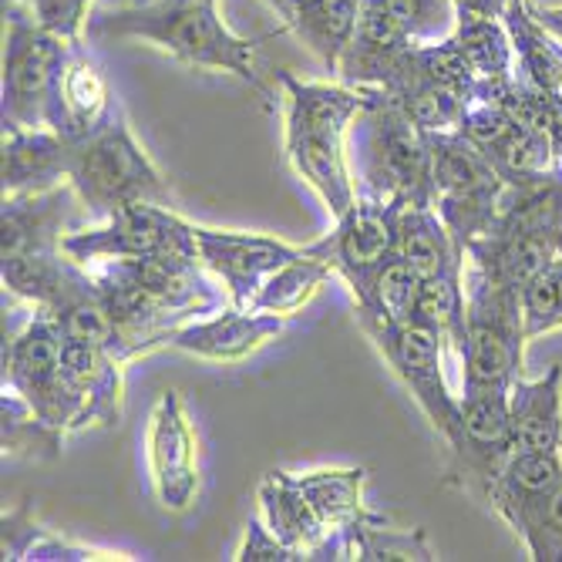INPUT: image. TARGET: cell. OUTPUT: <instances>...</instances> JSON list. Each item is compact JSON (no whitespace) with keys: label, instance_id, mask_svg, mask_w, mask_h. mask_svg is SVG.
<instances>
[{"label":"cell","instance_id":"cell-1","mask_svg":"<svg viewBox=\"0 0 562 562\" xmlns=\"http://www.w3.org/2000/svg\"><path fill=\"white\" fill-rule=\"evenodd\" d=\"M91 41H145L162 47L179 65L226 71L246 81L273 105V88L260 71V41L236 34L216 0H148L138 8H105L88 21Z\"/></svg>","mask_w":562,"mask_h":562},{"label":"cell","instance_id":"cell-2","mask_svg":"<svg viewBox=\"0 0 562 562\" xmlns=\"http://www.w3.org/2000/svg\"><path fill=\"white\" fill-rule=\"evenodd\" d=\"M357 195L435 206L431 142L384 91H368V109L357 115L350 138Z\"/></svg>","mask_w":562,"mask_h":562},{"label":"cell","instance_id":"cell-3","mask_svg":"<svg viewBox=\"0 0 562 562\" xmlns=\"http://www.w3.org/2000/svg\"><path fill=\"white\" fill-rule=\"evenodd\" d=\"M68 182L75 186L88 216L98 223L138 199L172 206V192L156 162L135 142L122 105L98 132L81 142H71Z\"/></svg>","mask_w":562,"mask_h":562},{"label":"cell","instance_id":"cell-4","mask_svg":"<svg viewBox=\"0 0 562 562\" xmlns=\"http://www.w3.org/2000/svg\"><path fill=\"white\" fill-rule=\"evenodd\" d=\"M522 290L488 280L465 260V347L462 391L513 387L526 371Z\"/></svg>","mask_w":562,"mask_h":562},{"label":"cell","instance_id":"cell-5","mask_svg":"<svg viewBox=\"0 0 562 562\" xmlns=\"http://www.w3.org/2000/svg\"><path fill=\"white\" fill-rule=\"evenodd\" d=\"M65 37L50 34L24 0L4 4V78H0V125L50 128L58 78L71 55Z\"/></svg>","mask_w":562,"mask_h":562},{"label":"cell","instance_id":"cell-6","mask_svg":"<svg viewBox=\"0 0 562 562\" xmlns=\"http://www.w3.org/2000/svg\"><path fill=\"white\" fill-rule=\"evenodd\" d=\"M428 142L435 172V210L454 243L469 249V243L495 229L502 216L505 179L485 151L462 132H438L428 135Z\"/></svg>","mask_w":562,"mask_h":562},{"label":"cell","instance_id":"cell-7","mask_svg":"<svg viewBox=\"0 0 562 562\" xmlns=\"http://www.w3.org/2000/svg\"><path fill=\"white\" fill-rule=\"evenodd\" d=\"M65 252L78 263L94 260H138V257H195L192 223L162 202H128L109 220L65 236Z\"/></svg>","mask_w":562,"mask_h":562},{"label":"cell","instance_id":"cell-8","mask_svg":"<svg viewBox=\"0 0 562 562\" xmlns=\"http://www.w3.org/2000/svg\"><path fill=\"white\" fill-rule=\"evenodd\" d=\"M65 334L47 314L31 317V324L4 347V387L21 394L34 415L61 431L81 428V407L65 381L61 368Z\"/></svg>","mask_w":562,"mask_h":562},{"label":"cell","instance_id":"cell-9","mask_svg":"<svg viewBox=\"0 0 562 562\" xmlns=\"http://www.w3.org/2000/svg\"><path fill=\"white\" fill-rule=\"evenodd\" d=\"M374 347L384 353V361L397 374V381L412 391L425 418L438 431L441 441H448L462 418V397H454L448 387V353L445 344L422 324H384L364 330Z\"/></svg>","mask_w":562,"mask_h":562},{"label":"cell","instance_id":"cell-10","mask_svg":"<svg viewBox=\"0 0 562 562\" xmlns=\"http://www.w3.org/2000/svg\"><path fill=\"white\" fill-rule=\"evenodd\" d=\"M445 448H448L445 482L485 498L488 485L508 462V454H513L508 391L505 387L462 391V418H458V428L445 441Z\"/></svg>","mask_w":562,"mask_h":562},{"label":"cell","instance_id":"cell-11","mask_svg":"<svg viewBox=\"0 0 562 562\" xmlns=\"http://www.w3.org/2000/svg\"><path fill=\"white\" fill-rule=\"evenodd\" d=\"M192 233H195L199 263L226 290L229 303L243 306V311L252 306V300H257L270 273H277L286 260H293L300 252V246H290L263 233L213 229V226H195V223H192Z\"/></svg>","mask_w":562,"mask_h":562},{"label":"cell","instance_id":"cell-12","mask_svg":"<svg viewBox=\"0 0 562 562\" xmlns=\"http://www.w3.org/2000/svg\"><path fill=\"white\" fill-rule=\"evenodd\" d=\"M401 213L404 202L357 195L353 206L340 220H334V229L306 249L324 257L334 273L344 277V283H353L397 252Z\"/></svg>","mask_w":562,"mask_h":562},{"label":"cell","instance_id":"cell-13","mask_svg":"<svg viewBox=\"0 0 562 562\" xmlns=\"http://www.w3.org/2000/svg\"><path fill=\"white\" fill-rule=\"evenodd\" d=\"M148 469L166 513H186L199 492V445L179 391H162L148 418Z\"/></svg>","mask_w":562,"mask_h":562},{"label":"cell","instance_id":"cell-14","mask_svg":"<svg viewBox=\"0 0 562 562\" xmlns=\"http://www.w3.org/2000/svg\"><path fill=\"white\" fill-rule=\"evenodd\" d=\"M415 41L394 18L387 0H364L361 18L350 44L344 47L337 78L361 91H381L397 81L407 58H412Z\"/></svg>","mask_w":562,"mask_h":562},{"label":"cell","instance_id":"cell-15","mask_svg":"<svg viewBox=\"0 0 562 562\" xmlns=\"http://www.w3.org/2000/svg\"><path fill=\"white\" fill-rule=\"evenodd\" d=\"M78 192L61 182L44 192H11L0 206V260L24 257V252L65 249L71 220L78 210Z\"/></svg>","mask_w":562,"mask_h":562},{"label":"cell","instance_id":"cell-16","mask_svg":"<svg viewBox=\"0 0 562 562\" xmlns=\"http://www.w3.org/2000/svg\"><path fill=\"white\" fill-rule=\"evenodd\" d=\"M65 381L81 407V428L101 425L115 428L122 422V401H125V361L109 347H98L88 340L65 337L61 350Z\"/></svg>","mask_w":562,"mask_h":562},{"label":"cell","instance_id":"cell-17","mask_svg":"<svg viewBox=\"0 0 562 562\" xmlns=\"http://www.w3.org/2000/svg\"><path fill=\"white\" fill-rule=\"evenodd\" d=\"M283 330V317L263 311H243V306H223L216 314L182 324L169 347L202 357V361H243L252 350H260Z\"/></svg>","mask_w":562,"mask_h":562},{"label":"cell","instance_id":"cell-18","mask_svg":"<svg viewBox=\"0 0 562 562\" xmlns=\"http://www.w3.org/2000/svg\"><path fill=\"white\" fill-rule=\"evenodd\" d=\"M119 101L101 65L88 55L85 44H75L58 78L55 105H50V128L68 142H81L112 119Z\"/></svg>","mask_w":562,"mask_h":562},{"label":"cell","instance_id":"cell-19","mask_svg":"<svg viewBox=\"0 0 562 562\" xmlns=\"http://www.w3.org/2000/svg\"><path fill=\"white\" fill-rule=\"evenodd\" d=\"M283 148L293 172L311 186L324 210L340 220L353 202H357V182L347 156V138L344 135H324V132H306V128H283Z\"/></svg>","mask_w":562,"mask_h":562},{"label":"cell","instance_id":"cell-20","mask_svg":"<svg viewBox=\"0 0 562 562\" xmlns=\"http://www.w3.org/2000/svg\"><path fill=\"white\" fill-rule=\"evenodd\" d=\"M283 85V128H306L350 138V128L368 109V91L330 81H300L290 71L277 75Z\"/></svg>","mask_w":562,"mask_h":562},{"label":"cell","instance_id":"cell-21","mask_svg":"<svg viewBox=\"0 0 562 562\" xmlns=\"http://www.w3.org/2000/svg\"><path fill=\"white\" fill-rule=\"evenodd\" d=\"M4 195L11 192H44L68 182L71 142L55 128H8L4 132Z\"/></svg>","mask_w":562,"mask_h":562},{"label":"cell","instance_id":"cell-22","mask_svg":"<svg viewBox=\"0 0 562 562\" xmlns=\"http://www.w3.org/2000/svg\"><path fill=\"white\" fill-rule=\"evenodd\" d=\"M401 260L418 273L422 283H462L465 249L454 243L435 206H404L397 233Z\"/></svg>","mask_w":562,"mask_h":562},{"label":"cell","instance_id":"cell-23","mask_svg":"<svg viewBox=\"0 0 562 562\" xmlns=\"http://www.w3.org/2000/svg\"><path fill=\"white\" fill-rule=\"evenodd\" d=\"M508 431L513 451H559L562 448V364L542 378H519L508 387Z\"/></svg>","mask_w":562,"mask_h":562},{"label":"cell","instance_id":"cell-24","mask_svg":"<svg viewBox=\"0 0 562 562\" xmlns=\"http://www.w3.org/2000/svg\"><path fill=\"white\" fill-rule=\"evenodd\" d=\"M257 498H260V519L286 546L303 552V559H314V552L324 546L330 529L317 516V508L311 505V498H306L303 488L296 485L293 472H283V469L267 472L260 479Z\"/></svg>","mask_w":562,"mask_h":562},{"label":"cell","instance_id":"cell-25","mask_svg":"<svg viewBox=\"0 0 562 562\" xmlns=\"http://www.w3.org/2000/svg\"><path fill=\"white\" fill-rule=\"evenodd\" d=\"M353 293L357 306V321L361 327H384V324H412L418 311V296H422V280L418 273L401 260V252L387 257L381 267L371 273L357 277L347 283Z\"/></svg>","mask_w":562,"mask_h":562},{"label":"cell","instance_id":"cell-26","mask_svg":"<svg viewBox=\"0 0 562 562\" xmlns=\"http://www.w3.org/2000/svg\"><path fill=\"white\" fill-rule=\"evenodd\" d=\"M502 21L516 47V71L529 85L549 94H562V44L539 21L536 0H508Z\"/></svg>","mask_w":562,"mask_h":562},{"label":"cell","instance_id":"cell-27","mask_svg":"<svg viewBox=\"0 0 562 562\" xmlns=\"http://www.w3.org/2000/svg\"><path fill=\"white\" fill-rule=\"evenodd\" d=\"M559 475H562V451H513L482 502H488L508 522V529H513L526 508L559 482Z\"/></svg>","mask_w":562,"mask_h":562},{"label":"cell","instance_id":"cell-28","mask_svg":"<svg viewBox=\"0 0 562 562\" xmlns=\"http://www.w3.org/2000/svg\"><path fill=\"white\" fill-rule=\"evenodd\" d=\"M0 552L4 562H94V559H128L119 552H101L71 542L31 519V508L18 505L0 519Z\"/></svg>","mask_w":562,"mask_h":562},{"label":"cell","instance_id":"cell-29","mask_svg":"<svg viewBox=\"0 0 562 562\" xmlns=\"http://www.w3.org/2000/svg\"><path fill=\"white\" fill-rule=\"evenodd\" d=\"M361 8H364V0H314L311 8H303L286 24V31H293L327 71H337L344 47L350 44L357 31Z\"/></svg>","mask_w":562,"mask_h":562},{"label":"cell","instance_id":"cell-30","mask_svg":"<svg viewBox=\"0 0 562 562\" xmlns=\"http://www.w3.org/2000/svg\"><path fill=\"white\" fill-rule=\"evenodd\" d=\"M293 479L303 488V495L311 498V505L317 508V516L330 532L350 529L371 513L364 505L368 469H317L303 475L293 472Z\"/></svg>","mask_w":562,"mask_h":562},{"label":"cell","instance_id":"cell-31","mask_svg":"<svg viewBox=\"0 0 562 562\" xmlns=\"http://www.w3.org/2000/svg\"><path fill=\"white\" fill-rule=\"evenodd\" d=\"M340 549L344 559H361V562H384V559H401V562H428L438 559L425 529H394L384 516L368 513L361 522H353L350 529H340Z\"/></svg>","mask_w":562,"mask_h":562},{"label":"cell","instance_id":"cell-32","mask_svg":"<svg viewBox=\"0 0 562 562\" xmlns=\"http://www.w3.org/2000/svg\"><path fill=\"white\" fill-rule=\"evenodd\" d=\"M330 273H334V267L324 257H317V252L300 246V252L293 260H286L277 273H270V280L260 286V293H257V300H252L249 311L290 317V314L303 311V306L317 296V290L330 280Z\"/></svg>","mask_w":562,"mask_h":562},{"label":"cell","instance_id":"cell-33","mask_svg":"<svg viewBox=\"0 0 562 562\" xmlns=\"http://www.w3.org/2000/svg\"><path fill=\"white\" fill-rule=\"evenodd\" d=\"M451 37L462 47L479 81H502L516 75V47L502 18L458 14Z\"/></svg>","mask_w":562,"mask_h":562},{"label":"cell","instance_id":"cell-34","mask_svg":"<svg viewBox=\"0 0 562 562\" xmlns=\"http://www.w3.org/2000/svg\"><path fill=\"white\" fill-rule=\"evenodd\" d=\"M0 441H4V458H24V462H55L61 454L65 431L47 425L34 415V407L4 387V401H0Z\"/></svg>","mask_w":562,"mask_h":562},{"label":"cell","instance_id":"cell-35","mask_svg":"<svg viewBox=\"0 0 562 562\" xmlns=\"http://www.w3.org/2000/svg\"><path fill=\"white\" fill-rule=\"evenodd\" d=\"M492 166L498 169V176L505 179V186H516V182H529L536 176H546L552 169H559V156L552 142L536 132V128H526L516 122V128L508 132L492 151H488Z\"/></svg>","mask_w":562,"mask_h":562},{"label":"cell","instance_id":"cell-36","mask_svg":"<svg viewBox=\"0 0 562 562\" xmlns=\"http://www.w3.org/2000/svg\"><path fill=\"white\" fill-rule=\"evenodd\" d=\"M513 532L526 542L529 559L562 562V475L542 498H536L526 508L522 519L513 526Z\"/></svg>","mask_w":562,"mask_h":562},{"label":"cell","instance_id":"cell-37","mask_svg":"<svg viewBox=\"0 0 562 562\" xmlns=\"http://www.w3.org/2000/svg\"><path fill=\"white\" fill-rule=\"evenodd\" d=\"M387 8L404 24V31L412 34L415 44H431L454 34V0H387Z\"/></svg>","mask_w":562,"mask_h":562},{"label":"cell","instance_id":"cell-38","mask_svg":"<svg viewBox=\"0 0 562 562\" xmlns=\"http://www.w3.org/2000/svg\"><path fill=\"white\" fill-rule=\"evenodd\" d=\"M24 4L31 8L37 24H44L50 34L65 37L68 44H85V31L91 21L94 0H24Z\"/></svg>","mask_w":562,"mask_h":562},{"label":"cell","instance_id":"cell-39","mask_svg":"<svg viewBox=\"0 0 562 562\" xmlns=\"http://www.w3.org/2000/svg\"><path fill=\"white\" fill-rule=\"evenodd\" d=\"M516 128V119L508 115L502 105H495V101H472V109L465 112V119H462V132L469 142H475L485 156L488 151Z\"/></svg>","mask_w":562,"mask_h":562},{"label":"cell","instance_id":"cell-40","mask_svg":"<svg viewBox=\"0 0 562 562\" xmlns=\"http://www.w3.org/2000/svg\"><path fill=\"white\" fill-rule=\"evenodd\" d=\"M233 559H239V562H303V552L286 546L263 519H249Z\"/></svg>","mask_w":562,"mask_h":562},{"label":"cell","instance_id":"cell-41","mask_svg":"<svg viewBox=\"0 0 562 562\" xmlns=\"http://www.w3.org/2000/svg\"><path fill=\"white\" fill-rule=\"evenodd\" d=\"M505 8H508V0H454L458 14H492V18H502Z\"/></svg>","mask_w":562,"mask_h":562},{"label":"cell","instance_id":"cell-42","mask_svg":"<svg viewBox=\"0 0 562 562\" xmlns=\"http://www.w3.org/2000/svg\"><path fill=\"white\" fill-rule=\"evenodd\" d=\"M263 4H267V8L280 18V24L286 27V24H290L303 8H311L314 0H263Z\"/></svg>","mask_w":562,"mask_h":562},{"label":"cell","instance_id":"cell-43","mask_svg":"<svg viewBox=\"0 0 562 562\" xmlns=\"http://www.w3.org/2000/svg\"><path fill=\"white\" fill-rule=\"evenodd\" d=\"M552 280H555V306H552V330L562 327V260L552 263Z\"/></svg>","mask_w":562,"mask_h":562},{"label":"cell","instance_id":"cell-44","mask_svg":"<svg viewBox=\"0 0 562 562\" xmlns=\"http://www.w3.org/2000/svg\"><path fill=\"white\" fill-rule=\"evenodd\" d=\"M539 21L549 27V34L562 44V8H539Z\"/></svg>","mask_w":562,"mask_h":562},{"label":"cell","instance_id":"cell-45","mask_svg":"<svg viewBox=\"0 0 562 562\" xmlns=\"http://www.w3.org/2000/svg\"><path fill=\"white\" fill-rule=\"evenodd\" d=\"M138 4H148V0H109V8H138Z\"/></svg>","mask_w":562,"mask_h":562}]
</instances>
